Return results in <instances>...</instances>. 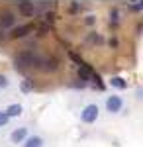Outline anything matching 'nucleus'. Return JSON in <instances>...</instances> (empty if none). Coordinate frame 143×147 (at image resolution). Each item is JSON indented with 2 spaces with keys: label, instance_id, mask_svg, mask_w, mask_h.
I'll list each match as a JSON object with an SVG mask.
<instances>
[{
  "label": "nucleus",
  "instance_id": "obj_6",
  "mask_svg": "<svg viewBox=\"0 0 143 147\" xmlns=\"http://www.w3.org/2000/svg\"><path fill=\"white\" fill-rule=\"evenodd\" d=\"M30 32H33V26H32V24L14 26V28H12L10 37H14V39H24V37H28V34H30Z\"/></svg>",
  "mask_w": 143,
  "mask_h": 147
},
{
  "label": "nucleus",
  "instance_id": "obj_10",
  "mask_svg": "<svg viewBox=\"0 0 143 147\" xmlns=\"http://www.w3.org/2000/svg\"><path fill=\"white\" fill-rule=\"evenodd\" d=\"M108 84H110L112 88H116V90H125V88H127V80L123 79V77H120V75H114V77H110Z\"/></svg>",
  "mask_w": 143,
  "mask_h": 147
},
{
  "label": "nucleus",
  "instance_id": "obj_9",
  "mask_svg": "<svg viewBox=\"0 0 143 147\" xmlns=\"http://www.w3.org/2000/svg\"><path fill=\"white\" fill-rule=\"evenodd\" d=\"M45 145V139L41 136H28L26 139H24V143H22V147H43Z\"/></svg>",
  "mask_w": 143,
  "mask_h": 147
},
{
  "label": "nucleus",
  "instance_id": "obj_13",
  "mask_svg": "<svg viewBox=\"0 0 143 147\" xmlns=\"http://www.w3.org/2000/svg\"><path fill=\"white\" fill-rule=\"evenodd\" d=\"M118 22H120V10L112 8L110 10V26H118Z\"/></svg>",
  "mask_w": 143,
  "mask_h": 147
},
{
  "label": "nucleus",
  "instance_id": "obj_8",
  "mask_svg": "<svg viewBox=\"0 0 143 147\" xmlns=\"http://www.w3.org/2000/svg\"><path fill=\"white\" fill-rule=\"evenodd\" d=\"M16 6H18V12L22 14V16H33L35 14V6H33V2H28V0H22V2H16Z\"/></svg>",
  "mask_w": 143,
  "mask_h": 147
},
{
  "label": "nucleus",
  "instance_id": "obj_11",
  "mask_svg": "<svg viewBox=\"0 0 143 147\" xmlns=\"http://www.w3.org/2000/svg\"><path fill=\"white\" fill-rule=\"evenodd\" d=\"M4 112H6V116H8L10 120L12 118H20V116L24 114V106L18 104V102H14V104H10L8 108H4Z\"/></svg>",
  "mask_w": 143,
  "mask_h": 147
},
{
  "label": "nucleus",
  "instance_id": "obj_5",
  "mask_svg": "<svg viewBox=\"0 0 143 147\" xmlns=\"http://www.w3.org/2000/svg\"><path fill=\"white\" fill-rule=\"evenodd\" d=\"M30 136V129H28V125H22V127H16V129H12L10 134V143H14V145H22L24 139Z\"/></svg>",
  "mask_w": 143,
  "mask_h": 147
},
{
  "label": "nucleus",
  "instance_id": "obj_27",
  "mask_svg": "<svg viewBox=\"0 0 143 147\" xmlns=\"http://www.w3.org/2000/svg\"><path fill=\"white\" fill-rule=\"evenodd\" d=\"M141 28H143L141 24H137V28H135V34H137V35H141Z\"/></svg>",
  "mask_w": 143,
  "mask_h": 147
},
{
  "label": "nucleus",
  "instance_id": "obj_19",
  "mask_svg": "<svg viewBox=\"0 0 143 147\" xmlns=\"http://www.w3.org/2000/svg\"><path fill=\"white\" fill-rule=\"evenodd\" d=\"M71 86H73V88H86L88 84H86V82H84V80L77 79V80H75V82H71Z\"/></svg>",
  "mask_w": 143,
  "mask_h": 147
},
{
  "label": "nucleus",
  "instance_id": "obj_18",
  "mask_svg": "<svg viewBox=\"0 0 143 147\" xmlns=\"http://www.w3.org/2000/svg\"><path fill=\"white\" fill-rule=\"evenodd\" d=\"M88 41L90 43H104L102 35H98V34H88Z\"/></svg>",
  "mask_w": 143,
  "mask_h": 147
},
{
  "label": "nucleus",
  "instance_id": "obj_21",
  "mask_svg": "<svg viewBox=\"0 0 143 147\" xmlns=\"http://www.w3.org/2000/svg\"><path fill=\"white\" fill-rule=\"evenodd\" d=\"M69 57H71V59H73V61H75L77 65H82V63H84V61H82V59H80V57H78L75 51H69Z\"/></svg>",
  "mask_w": 143,
  "mask_h": 147
},
{
  "label": "nucleus",
  "instance_id": "obj_15",
  "mask_svg": "<svg viewBox=\"0 0 143 147\" xmlns=\"http://www.w3.org/2000/svg\"><path fill=\"white\" fill-rule=\"evenodd\" d=\"M130 10L132 12H141L143 10V2L141 0H133L132 4H130Z\"/></svg>",
  "mask_w": 143,
  "mask_h": 147
},
{
  "label": "nucleus",
  "instance_id": "obj_20",
  "mask_svg": "<svg viewBox=\"0 0 143 147\" xmlns=\"http://www.w3.org/2000/svg\"><path fill=\"white\" fill-rule=\"evenodd\" d=\"M47 32H49V26H47V24H43V26H39V28H37V35H39V37L47 35Z\"/></svg>",
  "mask_w": 143,
  "mask_h": 147
},
{
  "label": "nucleus",
  "instance_id": "obj_7",
  "mask_svg": "<svg viewBox=\"0 0 143 147\" xmlns=\"http://www.w3.org/2000/svg\"><path fill=\"white\" fill-rule=\"evenodd\" d=\"M16 26V16L12 12H0V30H12Z\"/></svg>",
  "mask_w": 143,
  "mask_h": 147
},
{
  "label": "nucleus",
  "instance_id": "obj_16",
  "mask_svg": "<svg viewBox=\"0 0 143 147\" xmlns=\"http://www.w3.org/2000/svg\"><path fill=\"white\" fill-rule=\"evenodd\" d=\"M8 86H10V79L0 73V90H4V88H8Z\"/></svg>",
  "mask_w": 143,
  "mask_h": 147
},
{
  "label": "nucleus",
  "instance_id": "obj_4",
  "mask_svg": "<svg viewBox=\"0 0 143 147\" xmlns=\"http://www.w3.org/2000/svg\"><path fill=\"white\" fill-rule=\"evenodd\" d=\"M104 108H106L108 114H120L123 110V98H121L120 94H110L104 100Z\"/></svg>",
  "mask_w": 143,
  "mask_h": 147
},
{
  "label": "nucleus",
  "instance_id": "obj_26",
  "mask_svg": "<svg viewBox=\"0 0 143 147\" xmlns=\"http://www.w3.org/2000/svg\"><path fill=\"white\" fill-rule=\"evenodd\" d=\"M135 98H137V100H141V98H143V96H141V86L135 90Z\"/></svg>",
  "mask_w": 143,
  "mask_h": 147
},
{
  "label": "nucleus",
  "instance_id": "obj_12",
  "mask_svg": "<svg viewBox=\"0 0 143 147\" xmlns=\"http://www.w3.org/2000/svg\"><path fill=\"white\" fill-rule=\"evenodd\" d=\"M20 90H22L24 94H30V92L33 90V80H32V79H24V80H20Z\"/></svg>",
  "mask_w": 143,
  "mask_h": 147
},
{
  "label": "nucleus",
  "instance_id": "obj_17",
  "mask_svg": "<svg viewBox=\"0 0 143 147\" xmlns=\"http://www.w3.org/2000/svg\"><path fill=\"white\" fill-rule=\"evenodd\" d=\"M8 124H10V118L6 116V112H4V110H0V127H6Z\"/></svg>",
  "mask_w": 143,
  "mask_h": 147
},
{
  "label": "nucleus",
  "instance_id": "obj_3",
  "mask_svg": "<svg viewBox=\"0 0 143 147\" xmlns=\"http://www.w3.org/2000/svg\"><path fill=\"white\" fill-rule=\"evenodd\" d=\"M41 73H55L59 69V59L55 55H39V61H37V67Z\"/></svg>",
  "mask_w": 143,
  "mask_h": 147
},
{
  "label": "nucleus",
  "instance_id": "obj_1",
  "mask_svg": "<svg viewBox=\"0 0 143 147\" xmlns=\"http://www.w3.org/2000/svg\"><path fill=\"white\" fill-rule=\"evenodd\" d=\"M37 61H39L37 53H33L32 49H22L14 57V69L16 71H24V69H30V67L35 69L37 67Z\"/></svg>",
  "mask_w": 143,
  "mask_h": 147
},
{
  "label": "nucleus",
  "instance_id": "obj_23",
  "mask_svg": "<svg viewBox=\"0 0 143 147\" xmlns=\"http://www.w3.org/2000/svg\"><path fill=\"white\" fill-rule=\"evenodd\" d=\"M53 20H55V14L53 12H45V22H47V26L53 22Z\"/></svg>",
  "mask_w": 143,
  "mask_h": 147
},
{
  "label": "nucleus",
  "instance_id": "obj_22",
  "mask_svg": "<svg viewBox=\"0 0 143 147\" xmlns=\"http://www.w3.org/2000/svg\"><path fill=\"white\" fill-rule=\"evenodd\" d=\"M84 24H86V26H94V24H96V16H94V14H88L86 18H84Z\"/></svg>",
  "mask_w": 143,
  "mask_h": 147
},
{
  "label": "nucleus",
  "instance_id": "obj_14",
  "mask_svg": "<svg viewBox=\"0 0 143 147\" xmlns=\"http://www.w3.org/2000/svg\"><path fill=\"white\" fill-rule=\"evenodd\" d=\"M90 80L94 82V86H98L100 90H104V82H102V79H100V75H98V73H94V75L90 77Z\"/></svg>",
  "mask_w": 143,
  "mask_h": 147
},
{
  "label": "nucleus",
  "instance_id": "obj_25",
  "mask_svg": "<svg viewBox=\"0 0 143 147\" xmlns=\"http://www.w3.org/2000/svg\"><path fill=\"white\" fill-rule=\"evenodd\" d=\"M108 43H110V47H118V39H116V37H112Z\"/></svg>",
  "mask_w": 143,
  "mask_h": 147
},
{
  "label": "nucleus",
  "instance_id": "obj_28",
  "mask_svg": "<svg viewBox=\"0 0 143 147\" xmlns=\"http://www.w3.org/2000/svg\"><path fill=\"white\" fill-rule=\"evenodd\" d=\"M2 37H4V35H2V30H0V39H2Z\"/></svg>",
  "mask_w": 143,
  "mask_h": 147
},
{
  "label": "nucleus",
  "instance_id": "obj_2",
  "mask_svg": "<svg viewBox=\"0 0 143 147\" xmlns=\"http://www.w3.org/2000/svg\"><path fill=\"white\" fill-rule=\"evenodd\" d=\"M100 118V106L98 104H86V106H82L80 108V122L82 124H86V125H90V124H96V120Z\"/></svg>",
  "mask_w": 143,
  "mask_h": 147
},
{
  "label": "nucleus",
  "instance_id": "obj_24",
  "mask_svg": "<svg viewBox=\"0 0 143 147\" xmlns=\"http://www.w3.org/2000/svg\"><path fill=\"white\" fill-rule=\"evenodd\" d=\"M78 10H82V4H78V2H73V4H71V12H78Z\"/></svg>",
  "mask_w": 143,
  "mask_h": 147
}]
</instances>
